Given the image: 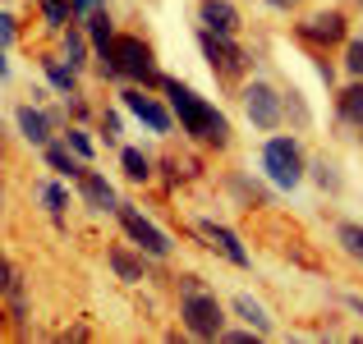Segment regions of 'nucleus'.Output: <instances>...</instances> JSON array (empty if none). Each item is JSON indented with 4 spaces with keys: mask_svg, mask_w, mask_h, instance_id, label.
<instances>
[{
    "mask_svg": "<svg viewBox=\"0 0 363 344\" xmlns=\"http://www.w3.org/2000/svg\"><path fill=\"white\" fill-rule=\"evenodd\" d=\"M161 88H166L170 110L179 115V124H184L189 138H198L203 147H225V142H230V120H225L212 101H203L194 88H184L179 79H166Z\"/></svg>",
    "mask_w": 363,
    "mask_h": 344,
    "instance_id": "f257e3e1",
    "label": "nucleus"
},
{
    "mask_svg": "<svg viewBox=\"0 0 363 344\" xmlns=\"http://www.w3.org/2000/svg\"><path fill=\"white\" fill-rule=\"evenodd\" d=\"M101 60V74L106 79H143V83H152V88H161V74H157V60H152V46L143 42V37H116L111 42V51L106 55H97Z\"/></svg>",
    "mask_w": 363,
    "mask_h": 344,
    "instance_id": "f03ea898",
    "label": "nucleus"
},
{
    "mask_svg": "<svg viewBox=\"0 0 363 344\" xmlns=\"http://www.w3.org/2000/svg\"><path fill=\"white\" fill-rule=\"evenodd\" d=\"M179 321H184V331L194 340H221V331H225V312H221V303L212 299V294H184V303H179Z\"/></svg>",
    "mask_w": 363,
    "mask_h": 344,
    "instance_id": "7ed1b4c3",
    "label": "nucleus"
},
{
    "mask_svg": "<svg viewBox=\"0 0 363 344\" xmlns=\"http://www.w3.org/2000/svg\"><path fill=\"white\" fill-rule=\"evenodd\" d=\"M262 170L276 188H294L303 179V151L294 138H267L262 147Z\"/></svg>",
    "mask_w": 363,
    "mask_h": 344,
    "instance_id": "20e7f679",
    "label": "nucleus"
},
{
    "mask_svg": "<svg viewBox=\"0 0 363 344\" xmlns=\"http://www.w3.org/2000/svg\"><path fill=\"white\" fill-rule=\"evenodd\" d=\"M198 42H203V55H207V64H212V74L216 79H225V83H235V79H244V69H248V55L235 46V37H216V33H198Z\"/></svg>",
    "mask_w": 363,
    "mask_h": 344,
    "instance_id": "39448f33",
    "label": "nucleus"
},
{
    "mask_svg": "<svg viewBox=\"0 0 363 344\" xmlns=\"http://www.w3.org/2000/svg\"><path fill=\"white\" fill-rule=\"evenodd\" d=\"M116 216H120V225H124V234H129V239H133V243H138V248H143V253H147V257H166V253H170V239H166V234H161V229H157V225H152V221H147V216H143V212H138V207H129V202H120V207H116Z\"/></svg>",
    "mask_w": 363,
    "mask_h": 344,
    "instance_id": "423d86ee",
    "label": "nucleus"
},
{
    "mask_svg": "<svg viewBox=\"0 0 363 344\" xmlns=\"http://www.w3.org/2000/svg\"><path fill=\"white\" fill-rule=\"evenodd\" d=\"M244 106H248V120L257 124V129H276L281 124V92L267 88V83H248L244 88Z\"/></svg>",
    "mask_w": 363,
    "mask_h": 344,
    "instance_id": "0eeeda50",
    "label": "nucleus"
},
{
    "mask_svg": "<svg viewBox=\"0 0 363 344\" xmlns=\"http://www.w3.org/2000/svg\"><path fill=\"white\" fill-rule=\"evenodd\" d=\"M299 37L308 46H336V42H345V14L340 9H322V14H313V18H303L299 23Z\"/></svg>",
    "mask_w": 363,
    "mask_h": 344,
    "instance_id": "6e6552de",
    "label": "nucleus"
},
{
    "mask_svg": "<svg viewBox=\"0 0 363 344\" xmlns=\"http://www.w3.org/2000/svg\"><path fill=\"white\" fill-rule=\"evenodd\" d=\"M198 23L216 37H235L240 33V9H235L230 0H203V5H198Z\"/></svg>",
    "mask_w": 363,
    "mask_h": 344,
    "instance_id": "1a4fd4ad",
    "label": "nucleus"
},
{
    "mask_svg": "<svg viewBox=\"0 0 363 344\" xmlns=\"http://www.w3.org/2000/svg\"><path fill=\"white\" fill-rule=\"evenodd\" d=\"M124 110H129V115H138V120L147 124L152 133H170V110L161 106L157 97H147V92H138V88H133V92H124Z\"/></svg>",
    "mask_w": 363,
    "mask_h": 344,
    "instance_id": "9d476101",
    "label": "nucleus"
},
{
    "mask_svg": "<svg viewBox=\"0 0 363 344\" xmlns=\"http://www.w3.org/2000/svg\"><path fill=\"white\" fill-rule=\"evenodd\" d=\"M79 193H83V202H88L92 212H116V207H120L116 188H111L101 175H92V170H83V175H79Z\"/></svg>",
    "mask_w": 363,
    "mask_h": 344,
    "instance_id": "9b49d317",
    "label": "nucleus"
},
{
    "mask_svg": "<svg viewBox=\"0 0 363 344\" xmlns=\"http://www.w3.org/2000/svg\"><path fill=\"white\" fill-rule=\"evenodd\" d=\"M198 229H203V234L212 239V248H221L235 266H253V257H248V248L240 243V234H235V229H225V225H216V221H203Z\"/></svg>",
    "mask_w": 363,
    "mask_h": 344,
    "instance_id": "f8f14e48",
    "label": "nucleus"
},
{
    "mask_svg": "<svg viewBox=\"0 0 363 344\" xmlns=\"http://www.w3.org/2000/svg\"><path fill=\"white\" fill-rule=\"evenodd\" d=\"M42 151H46V166H51L55 175H69V179H79L83 170H88V161H83L79 151L69 147V142H46Z\"/></svg>",
    "mask_w": 363,
    "mask_h": 344,
    "instance_id": "ddd939ff",
    "label": "nucleus"
},
{
    "mask_svg": "<svg viewBox=\"0 0 363 344\" xmlns=\"http://www.w3.org/2000/svg\"><path fill=\"white\" fill-rule=\"evenodd\" d=\"M18 129L33 147H46L51 142V115L46 110H33V106H18Z\"/></svg>",
    "mask_w": 363,
    "mask_h": 344,
    "instance_id": "4468645a",
    "label": "nucleus"
},
{
    "mask_svg": "<svg viewBox=\"0 0 363 344\" xmlns=\"http://www.w3.org/2000/svg\"><path fill=\"white\" fill-rule=\"evenodd\" d=\"M88 37H92V46H97V55H106L111 51V42H116V28H111V14L106 9H88Z\"/></svg>",
    "mask_w": 363,
    "mask_h": 344,
    "instance_id": "2eb2a0df",
    "label": "nucleus"
},
{
    "mask_svg": "<svg viewBox=\"0 0 363 344\" xmlns=\"http://www.w3.org/2000/svg\"><path fill=\"white\" fill-rule=\"evenodd\" d=\"M42 69H46V79H51V88H60L65 97L79 88V69H74L69 60H55V55H51V60H42Z\"/></svg>",
    "mask_w": 363,
    "mask_h": 344,
    "instance_id": "dca6fc26",
    "label": "nucleus"
},
{
    "mask_svg": "<svg viewBox=\"0 0 363 344\" xmlns=\"http://www.w3.org/2000/svg\"><path fill=\"white\" fill-rule=\"evenodd\" d=\"M340 120L363 129V79H354L345 92H340Z\"/></svg>",
    "mask_w": 363,
    "mask_h": 344,
    "instance_id": "f3484780",
    "label": "nucleus"
},
{
    "mask_svg": "<svg viewBox=\"0 0 363 344\" xmlns=\"http://www.w3.org/2000/svg\"><path fill=\"white\" fill-rule=\"evenodd\" d=\"M235 312H240V317H244L248 326L257 331V336H272V317H267V312H262V303H253L248 294H240V299H235Z\"/></svg>",
    "mask_w": 363,
    "mask_h": 344,
    "instance_id": "a211bd4d",
    "label": "nucleus"
},
{
    "mask_svg": "<svg viewBox=\"0 0 363 344\" xmlns=\"http://www.w3.org/2000/svg\"><path fill=\"white\" fill-rule=\"evenodd\" d=\"M111 271H116L120 280H129V285L143 280V262H138V257H129L124 248H111Z\"/></svg>",
    "mask_w": 363,
    "mask_h": 344,
    "instance_id": "6ab92c4d",
    "label": "nucleus"
},
{
    "mask_svg": "<svg viewBox=\"0 0 363 344\" xmlns=\"http://www.w3.org/2000/svg\"><path fill=\"white\" fill-rule=\"evenodd\" d=\"M120 166H124V175H129V179H138V184L152 175V161L143 156L138 147H124V151H120Z\"/></svg>",
    "mask_w": 363,
    "mask_h": 344,
    "instance_id": "aec40b11",
    "label": "nucleus"
},
{
    "mask_svg": "<svg viewBox=\"0 0 363 344\" xmlns=\"http://www.w3.org/2000/svg\"><path fill=\"white\" fill-rule=\"evenodd\" d=\"M336 239H340V248H345L354 262H363V225H354V221H345L336 229Z\"/></svg>",
    "mask_w": 363,
    "mask_h": 344,
    "instance_id": "412c9836",
    "label": "nucleus"
},
{
    "mask_svg": "<svg viewBox=\"0 0 363 344\" xmlns=\"http://www.w3.org/2000/svg\"><path fill=\"white\" fill-rule=\"evenodd\" d=\"M83 51H88V46H83V33L69 28V33H65V60H69L74 69H83Z\"/></svg>",
    "mask_w": 363,
    "mask_h": 344,
    "instance_id": "4be33fe9",
    "label": "nucleus"
},
{
    "mask_svg": "<svg viewBox=\"0 0 363 344\" xmlns=\"http://www.w3.org/2000/svg\"><path fill=\"white\" fill-rule=\"evenodd\" d=\"M42 9H46V23H51V28H65V18H69L74 0H42Z\"/></svg>",
    "mask_w": 363,
    "mask_h": 344,
    "instance_id": "5701e85b",
    "label": "nucleus"
},
{
    "mask_svg": "<svg viewBox=\"0 0 363 344\" xmlns=\"http://www.w3.org/2000/svg\"><path fill=\"white\" fill-rule=\"evenodd\" d=\"M42 202L51 207V216H55V221H65V202H69V197H65V188L46 184V188H42Z\"/></svg>",
    "mask_w": 363,
    "mask_h": 344,
    "instance_id": "b1692460",
    "label": "nucleus"
},
{
    "mask_svg": "<svg viewBox=\"0 0 363 344\" xmlns=\"http://www.w3.org/2000/svg\"><path fill=\"white\" fill-rule=\"evenodd\" d=\"M345 69L354 74V79H363V37H354V42L345 46Z\"/></svg>",
    "mask_w": 363,
    "mask_h": 344,
    "instance_id": "393cba45",
    "label": "nucleus"
},
{
    "mask_svg": "<svg viewBox=\"0 0 363 344\" xmlns=\"http://www.w3.org/2000/svg\"><path fill=\"white\" fill-rule=\"evenodd\" d=\"M65 142H69V147L79 151L83 161H92V138H88V133H83V129H69V133H65Z\"/></svg>",
    "mask_w": 363,
    "mask_h": 344,
    "instance_id": "a878e982",
    "label": "nucleus"
},
{
    "mask_svg": "<svg viewBox=\"0 0 363 344\" xmlns=\"http://www.w3.org/2000/svg\"><path fill=\"white\" fill-rule=\"evenodd\" d=\"M221 340H230V344H253V331H221Z\"/></svg>",
    "mask_w": 363,
    "mask_h": 344,
    "instance_id": "bb28decb",
    "label": "nucleus"
},
{
    "mask_svg": "<svg viewBox=\"0 0 363 344\" xmlns=\"http://www.w3.org/2000/svg\"><path fill=\"white\" fill-rule=\"evenodd\" d=\"M0 42H14V18L0 14Z\"/></svg>",
    "mask_w": 363,
    "mask_h": 344,
    "instance_id": "cd10ccee",
    "label": "nucleus"
},
{
    "mask_svg": "<svg viewBox=\"0 0 363 344\" xmlns=\"http://www.w3.org/2000/svg\"><path fill=\"white\" fill-rule=\"evenodd\" d=\"M179 289H184V294H198V289H203V280H198V275H184V280H179Z\"/></svg>",
    "mask_w": 363,
    "mask_h": 344,
    "instance_id": "c85d7f7f",
    "label": "nucleus"
},
{
    "mask_svg": "<svg viewBox=\"0 0 363 344\" xmlns=\"http://www.w3.org/2000/svg\"><path fill=\"white\" fill-rule=\"evenodd\" d=\"M101 0H74V9H79V14H88V9H97Z\"/></svg>",
    "mask_w": 363,
    "mask_h": 344,
    "instance_id": "c756f323",
    "label": "nucleus"
},
{
    "mask_svg": "<svg viewBox=\"0 0 363 344\" xmlns=\"http://www.w3.org/2000/svg\"><path fill=\"white\" fill-rule=\"evenodd\" d=\"M267 5H276V9H290V5H299V0H267Z\"/></svg>",
    "mask_w": 363,
    "mask_h": 344,
    "instance_id": "7c9ffc66",
    "label": "nucleus"
},
{
    "mask_svg": "<svg viewBox=\"0 0 363 344\" xmlns=\"http://www.w3.org/2000/svg\"><path fill=\"white\" fill-rule=\"evenodd\" d=\"M9 74V64H5V46H0V79H5Z\"/></svg>",
    "mask_w": 363,
    "mask_h": 344,
    "instance_id": "2f4dec72",
    "label": "nucleus"
}]
</instances>
